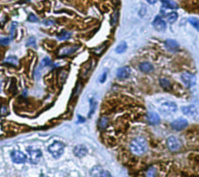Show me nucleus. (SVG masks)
I'll use <instances>...</instances> for the list:
<instances>
[{
	"instance_id": "f257e3e1",
	"label": "nucleus",
	"mask_w": 199,
	"mask_h": 177,
	"mask_svg": "<svg viewBox=\"0 0 199 177\" xmlns=\"http://www.w3.org/2000/svg\"><path fill=\"white\" fill-rule=\"evenodd\" d=\"M130 149L135 155H141L147 150V143L143 138H136L130 144Z\"/></svg>"
},
{
	"instance_id": "f03ea898",
	"label": "nucleus",
	"mask_w": 199,
	"mask_h": 177,
	"mask_svg": "<svg viewBox=\"0 0 199 177\" xmlns=\"http://www.w3.org/2000/svg\"><path fill=\"white\" fill-rule=\"evenodd\" d=\"M65 149V145L64 143H62V142L59 141H55L53 142L51 145H49L48 152L51 155H53V157L55 159H59L62 156V155L64 153Z\"/></svg>"
},
{
	"instance_id": "7ed1b4c3",
	"label": "nucleus",
	"mask_w": 199,
	"mask_h": 177,
	"mask_svg": "<svg viewBox=\"0 0 199 177\" xmlns=\"http://www.w3.org/2000/svg\"><path fill=\"white\" fill-rule=\"evenodd\" d=\"M26 151L29 153L30 161L33 164H37L42 157V153L38 148H33L31 147H29V148H26Z\"/></svg>"
},
{
	"instance_id": "20e7f679",
	"label": "nucleus",
	"mask_w": 199,
	"mask_h": 177,
	"mask_svg": "<svg viewBox=\"0 0 199 177\" xmlns=\"http://www.w3.org/2000/svg\"><path fill=\"white\" fill-rule=\"evenodd\" d=\"M181 81L187 87H191L196 84V77L190 73H183L181 74Z\"/></svg>"
},
{
	"instance_id": "39448f33",
	"label": "nucleus",
	"mask_w": 199,
	"mask_h": 177,
	"mask_svg": "<svg viewBox=\"0 0 199 177\" xmlns=\"http://www.w3.org/2000/svg\"><path fill=\"white\" fill-rule=\"evenodd\" d=\"M177 109V106L174 102H167L162 104L160 111L162 114H170L175 112Z\"/></svg>"
},
{
	"instance_id": "423d86ee",
	"label": "nucleus",
	"mask_w": 199,
	"mask_h": 177,
	"mask_svg": "<svg viewBox=\"0 0 199 177\" xmlns=\"http://www.w3.org/2000/svg\"><path fill=\"white\" fill-rule=\"evenodd\" d=\"M10 156L13 163H18V164L24 163L25 162H26V160H27L26 155H25L24 153H23L22 152L18 151V150H14V151H13L10 154Z\"/></svg>"
},
{
	"instance_id": "0eeeda50",
	"label": "nucleus",
	"mask_w": 199,
	"mask_h": 177,
	"mask_svg": "<svg viewBox=\"0 0 199 177\" xmlns=\"http://www.w3.org/2000/svg\"><path fill=\"white\" fill-rule=\"evenodd\" d=\"M167 146L170 151L177 152L180 149L181 145H180V141L176 137L170 136L167 139Z\"/></svg>"
},
{
	"instance_id": "6e6552de",
	"label": "nucleus",
	"mask_w": 199,
	"mask_h": 177,
	"mask_svg": "<svg viewBox=\"0 0 199 177\" xmlns=\"http://www.w3.org/2000/svg\"><path fill=\"white\" fill-rule=\"evenodd\" d=\"M79 48V46L72 45V46H66L61 48L59 51V57H65V56H69L71 54H74L76 50Z\"/></svg>"
},
{
	"instance_id": "1a4fd4ad",
	"label": "nucleus",
	"mask_w": 199,
	"mask_h": 177,
	"mask_svg": "<svg viewBox=\"0 0 199 177\" xmlns=\"http://www.w3.org/2000/svg\"><path fill=\"white\" fill-rule=\"evenodd\" d=\"M182 112L185 115L190 117V118H197L198 117V112L197 108L193 105H189V106H185L181 107Z\"/></svg>"
},
{
	"instance_id": "9d476101",
	"label": "nucleus",
	"mask_w": 199,
	"mask_h": 177,
	"mask_svg": "<svg viewBox=\"0 0 199 177\" xmlns=\"http://www.w3.org/2000/svg\"><path fill=\"white\" fill-rule=\"evenodd\" d=\"M188 123H187V121L185 118H178L174 120L171 123V127L174 130L180 131L185 129V128L187 126Z\"/></svg>"
},
{
	"instance_id": "9b49d317",
	"label": "nucleus",
	"mask_w": 199,
	"mask_h": 177,
	"mask_svg": "<svg viewBox=\"0 0 199 177\" xmlns=\"http://www.w3.org/2000/svg\"><path fill=\"white\" fill-rule=\"evenodd\" d=\"M152 25H153L154 29H156L159 32L164 31L166 29V28H167V25H166L165 21L159 16H157L155 18V19H154L153 22H152Z\"/></svg>"
},
{
	"instance_id": "f8f14e48",
	"label": "nucleus",
	"mask_w": 199,
	"mask_h": 177,
	"mask_svg": "<svg viewBox=\"0 0 199 177\" xmlns=\"http://www.w3.org/2000/svg\"><path fill=\"white\" fill-rule=\"evenodd\" d=\"M90 176H110L111 174L106 170L103 169L100 165H96L91 169Z\"/></svg>"
},
{
	"instance_id": "ddd939ff",
	"label": "nucleus",
	"mask_w": 199,
	"mask_h": 177,
	"mask_svg": "<svg viewBox=\"0 0 199 177\" xmlns=\"http://www.w3.org/2000/svg\"><path fill=\"white\" fill-rule=\"evenodd\" d=\"M88 153V150L87 147L85 145H79L77 146H76L73 149V153L76 157H79V158H82V157L85 156Z\"/></svg>"
},
{
	"instance_id": "4468645a",
	"label": "nucleus",
	"mask_w": 199,
	"mask_h": 177,
	"mask_svg": "<svg viewBox=\"0 0 199 177\" xmlns=\"http://www.w3.org/2000/svg\"><path fill=\"white\" fill-rule=\"evenodd\" d=\"M131 70L128 67H123L117 71V77L120 79H125L130 76Z\"/></svg>"
},
{
	"instance_id": "2eb2a0df",
	"label": "nucleus",
	"mask_w": 199,
	"mask_h": 177,
	"mask_svg": "<svg viewBox=\"0 0 199 177\" xmlns=\"http://www.w3.org/2000/svg\"><path fill=\"white\" fill-rule=\"evenodd\" d=\"M147 119H148V122L151 125H157V124L160 123V118L156 113L155 112H150L148 114V116H147Z\"/></svg>"
},
{
	"instance_id": "dca6fc26",
	"label": "nucleus",
	"mask_w": 199,
	"mask_h": 177,
	"mask_svg": "<svg viewBox=\"0 0 199 177\" xmlns=\"http://www.w3.org/2000/svg\"><path fill=\"white\" fill-rule=\"evenodd\" d=\"M166 47L168 49L172 51L177 50L179 49V44L177 41L173 40V39H168V40L166 41L165 43Z\"/></svg>"
},
{
	"instance_id": "f3484780",
	"label": "nucleus",
	"mask_w": 199,
	"mask_h": 177,
	"mask_svg": "<svg viewBox=\"0 0 199 177\" xmlns=\"http://www.w3.org/2000/svg\"><path fill=\"white\" fill-rule=\"evenodd\" d=\"M51 60H50V58H48V57H44V58L41 60V64H40L39 67H38L37 71H36V75H37L38 73L41 72L44 67H48V66L51 65Z\"/></svg>"
},
{
	"instance_id": "a211bd4d",
	"label": "nucleus",
	"mask_w": 199,
	"mask_h": 177,
	"mask_svg": "<svg viewBox=\"0 0 199 177\" xmlns=\"http://www.w3.org/2000/svg\"><path fill=\"white\" fill-rule=\"evenodd\" d=\"M139 69L142 72L144 73H149L153 70V67H152V64L148 62H144L139 65Z\"/></svg>"
},
{
	"instance_id": "6ab92c4d",
	"label": "nucleus",
	"mask_w": 199,
	"mask_h": 177,
	"mask_svg": "<svg viewBox=\"0 0 199 177\" xmlns=\"http://www.w3.org/2000/svg\"><path fill=\"white\" fill-rule=\"evenodd\" d=\"M97 106V102H96L94 99L91 98L90 100H89V115H89V117L92 116L93 114L95 112Z\"/></svg>"
},
{
	"instance_id": "aec40b11",
	"label": "nucleus",
	"mask_w": 199,
	"mask_h": 177,
	"mask_svg": "<svg viewBox=\"0 0 199 177\" xmlns=\"http://www.w3.org/2000/svg\"><path fill=\"white\" fill-rule=\"evenodd\" d=\"M71 36H72V34L71 33L64 30L60 34H59L57 37L59 40H66V39H70Z\"/></svg>"
},
{
	"instance_id": "412c9836",
	"label": "nucleus",
	"mask_w": 199,
	"mask_h": 177,
	"mask_svg": "<svg viewBox=\"0 0 199 177\" xmlns=\"http://www.w3.org/2000/svg\"><path fill=\"white\" fill-rule=\"evenodd\" d=\"M126 49H127V44L124 41H122L116 47L115 51L117 54H122V53H124L126 50Z\"/></svg>"
},
{
	"instance_id": "4be33fe9",
	"label": "nucleus",
	"mask_w": 199,
	"mask_h": 177,
	"mask_svg": "<svg viewBox=\"0 0 199 177\" xmlns=\"http://www.w3.org/2000/svg\"><path fill=\"white\" fill-rule=\"evenodd\" d=\"M177 18H178V15H177V13L176 12H172L169 13L167 16V21H168V23H173L176 22Z\"/></svg>"
},
{
	"instance_id": "5701e85b",
	"label": "nucleus",
	"mask_w": 199,
	"mask_h": 177,
	"mask_svg": "<svg viewBox=\"0 0 199 177\" xmlns=\"http://www.w3.org/2000/svg\"><path fill=\"white\" fill-rule=\"evenodd\" d=\"M161 3L167 8H170V9H176V8H177V4L171 2L170 0H161Z\"/></svg>"
},
{
	"instance_id": "b1692460",
	"label": "nucleus",
	"mask_w": 199,
	"mask_h": 177,
	"mask_svg": "<svg viewBox=\"0 0 199 177\" xmlns=\"http://www.w3.org/2000/svg\"><path fill=\"white\" fill-rule=\"evenodd\" d=\"M5 63H7V64H10V65L16 66L18 64V59L14 56H10V57H9L6 60Z\"/></svg>"
},
{
	"instance_id": "393cba45",
	"label": "nucleus",
	"mask_w": 199,
	"mask_h": 177,
	"mask_svg": "<svg viewBox=\"0 0 199 177\" xmlns=\"http://www.w3.org/2000/svg\"><path fill=\"white\" fill-rule=\"evenodd\" d=\"M189 23L194 26V27L196 28L198 30H199V19L198 18H195V17H190L188 19Z\"/></svg>"
},
{
	"instance_id": "a878e982",
	"label": "nucleus",
	"mask_w": 199,
	"mask_h": 177,
	"mask_svg": "<svg viewBox=\"0 0 199 177\" xmlns=\"http://www.w3.org/2000/svg\"><path fill=\"white\" fill-rule=\"evenodd\" d=\"M108 124V119H107L106 117H104V118H101L100 120L99 121V127L101 129H104V128H106V126Z\"/></svg>"
},
{
	"instance_id": "bb28decb",
	"label": "nucleus",
	"mask_w": 199,
	"mask_h": 177,
	"mask_svg": "<svg viewBox=\"0 0 199 177\" xmlns=\"http://www.w3.org/2000/svg\"><path fill=\"white\" fill-rule=\"evenodd\" d=\"M17 23L13 22L12 23V25L10 26V39L14 38L15 34H16V29L17 27Z\"/></svg>"
},
{
	"instance_id": "cd10ccee",
	"label": "nucleus",
	"mask_w": 199,
	"mask_h": 177,
	"mask_svg": "<svg viewBox=\"0 0 199 177\" xmlns=\"http://www.w3.org/2000/svg\"><path fill=\"white\" fill-rule=\"evenodd\" d=\"M26 46H27V47H31V46H32V47H35L36 39L34 37V36H31V37H30L29 39H28L27 43H26Z\"/></svg>"
},
{
	"instance_id": "c85d7f7f",
	"label": "nucleus",
	"mask_w": 199,
	"mask_h": 177,
	"mask_svg": "<svg viewBox=\"0 0 199 177\" xmlns=\"http://www.w3.org/2000/svg\"><path fill=\"white\" fill-rule=\"evenodd\" d=\"M27 20L29 21V22H32V23H37V22H38L37 17L35 16V15L33 14V13H31V14H30L29 16H28Z\"/></svg>"
},
{
	"instance_id": "c756f323",
	"label": "nucleus",
	"mask_w": 199,
	"mask_h": 177,
	"mask_svg": "<svg viewBox=\"0 0 199 177\" xmlns=\"http://www.w3.org/2000/svg\"><path fill=\"white\" fill-rule=\"evenodd\" d=\"M117 18H118V13H117V10H115L112 15L111 24L113 25V26L116 24V23H117Z\"/></svg>"
},
{
	"instance_id": "7c9ffc66",
	"label": "nucleus",
	"mask_w": 199,
	"mask_h": 177,
	"mask_svg": "<svg viewBox=\"0 0 199 177\" xmlns=\"http://www.w3.org/2000/svg\"><path fill=\"white\" fill-rule=\"evenodd\" d=\"M11 39L9 38H0V45H8L10 43Z\"/></svg>"
},
{
	"instance_id": "2f4dec72",
	"label": "nucleus",
	"mask_w": 199,
	"mask_h": 177,
	"mask_svg": "<svg viewBox=\"0 0 199 177\" xmlns=\"http://www.w3.org/2000/svg\"><path fill=\"white\" fill-rule=\"evenodd\" d=\"M105 47H106L105 45H101L100 47H98L97 48H95V49H94V52L96 54H97V55H100V54L101 53L103 52V50H104Z\"/></svg>"
},
{
	"instance_id": "473e14b6",
	"label": "nucleus",
	"mask_w": 199,
	"mask_h": 177,
	"mask_svg": "<svg viewBox=\"0 0 199 177\" xmlns=\"http://www.w3.org/2000/svg\"><path fill=\"white\" fill-rule=\"evenodd\" d=\"M160 84H161V86L164 87V88H168L170 87V82L168 81L166 79H162L160 80Z\"/></svg>"
},
{
	"instance_id": "72a5a7b5",
	"label": "nucleus",
	"mask_w": 199,
	"mask_h": 177,
	"mask_svg": "<svg viewBox=\"0 0 199 177\" xmlns=\"http://www.w3.org/2000/svg\"><path fill=\"white\" fill-rule=\"evenodd\" d=\"M0 112H1V115L5 116V115H7L9 114V111H8L7 107L6 106H3L1 107V110H0Z\"/></svg>"
},
{
	"instance_id": "f704fd0d",
	"label": "nucleus",
	"mask_w": 199,
	"mask_h": 177,
	"mask_svg": "<svg viewBox=\"0 0 199 177\" xmlns=\"http://www.w3.org/2000/svg\"><path fill=\"white\" fill-rule=\"evenodd\" d=\"M107 71H104V72L103 73V74H102V75H101L100 78V82L104 83V81H105L106 78H107Z\"/></svg>"
},
{
	"instance_id": "c9c22d12",
	"label": "nucleus",
	"mask_w": 199,
	"mask_h": 177,
	"mask_svg": "<svg viewBox=\"0 0 199 177\" xmlns=\"http://www.w3.org/2000/svg\"><path fill=\"white\" fill-rule=\"evenodd\" d=\"M44 23L47 25V26H51V25L55 23V22L54 20H52V19H47V20L44 21Z\"/></svg>"
},
{
	"instance_id": "e433bc0d",
	"label": "nucleus",
	"mask_w": 199,
	"mask_h": 177,
	"mask_svg": "<svg viewBox=\"0 0 199 177\" xmlns=\"http://www.w3.org/2000/svg\"><path fill=\"white\" fill-rule=\"evenodd\" d=\"M155 171H156L155 169L152 168H152H150V169H149L148 173H147V176H152V173H156Z\"/></svg>"
},
{
	"instance_id": "4c0bfd02",
	"label": "nucleus",
	"mask_w": 199,
	"mask_h": 177,
	"mask_svg": "<svg viewBox=\"0 0 199 177\" xmlns=\"http://www.w3.org/2000/svg\"><path fill=\"white\" fill-rule=\"evenodd\" d=\"M78 120H79V122H80V123H82V122H85V118H82L81 115H78Z\"/></svg>"
},
{
	"instance_id": "58836bf2",
	"label": "nucleus",
	"mask_w": 199,
	"mask_h": 177,
	"mask_svg": "<svg viewBox=\"0 0 199 177\" xmlns=\"http://www.w3.org/2000/svg\"><path fill=\"white\" fill-rule=\"evenodd\" d=\"M145 1L148 3H149V4H154V3H156L157 0H145Z\"/></svg>"
},
{
	"instance_id": "ea45409f",
	"label": "nucleus",
	"mask_w": 199,
	"mask_h": 177,
	"mask_svg": "<svg viewBox=\"0 0 199 177\" xmlns=\"http://www.w3.org/2000/svg\"><path fill=\"white\" fill-rule=\"evenodd\" d=\"M114 1H115V2H117V1H119V0H114Z\"/></svg>"
},
{
	"instance_id": "a19ab883",
	"label": "nucleus",
	"mask_w": 199,
	"mask_h": 177,
	"mask_svg": "<svg viewBox=\"0 0 199 177\" xmlns=\"http://www.w3.org/2000/svg\"><path fill=\"white\" fill-rule=\"evenodd\" d=\"M26 1H29V0H26Z\"/></svg>"
}]
</instances>
